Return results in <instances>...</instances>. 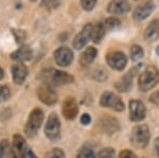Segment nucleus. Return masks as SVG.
<instances>
[{"label":"nucleus","mask_w":159,"mask_h":158,"mask_svg":"<svg viewBox=\"0 0 159 158\" xmlns=\"http://www.w3.org/2000/svg\"><path fill=\"white\" fill-rule=\"evenodd\" d=\"M39 79L43 81L45 85L48 86H61L73 82V76L67 72H64L56 69H47L42 71Z\"/></svg>","instance_id":"obj_1"},{"label":"nucleus","mask_w":159,"mask_h":158,"mask_svg":"<svg viewBox=\"0 0 159 158\" xmlns=\"http://www.w3.org/2000/svg\"><path fill=\"white\" fill-rule=\"evenodd\" d=\"M159 83V71L154 66H148L140 73L138 79V87L141 91L151 90Z\"/></svg>","instance_id":"obj_2"},{"label":"nucleus","mask_w":159,"mask_h":158,"mask_svg":"<svg viewBox=\"0 0 159 158\" xmlns=\"http://www.w3.org/2000/svg\"><path fill=\"white\" fill-rule=\"evenodd\" d=\"M130 142L136 147H145L150 141V129L147 124L135 126L130 132Z\"/></svg>","instance_id":"obj_3"},{"label":"nucleus","mask_w":159,"mask_h":158,"mask_svg":"<svg viewBox=\"0 0 159 158\" xmlns=\"http://www.w3.org/2000/svg\"><path fill=\"white\" fill-rule=\"evenodd\" d=\"M43 121V113L42 109L34 108L29 115L25 126V133L28 137H34L37 134L39 127L42 126Z\"/></svg>","instance_id":"obj_4"},{"label":"nucleus","mask_w":159,"mask_h":158,"mask_svg":"<svg viewBox=\"0 0 159 158\" xmlns=\"http://www.w3.org/2000/svg\"><path fill=\"white\" fill-rule=\"evenodd\" d=\"M45 134L50 140L56 141L60 138L61 135V122L57 115L52 113L47 120V124L45 126Z\"/></svg>","instance_id":"obj_5"},{"label":"nucleus","mask_w":159,"mask_h":158,"mask_svg":"<svg viewBox=\"0 0 159 158\" xmlns=\"http://www.w3.org/2000/svg\"><path fill=\"white\" fill-rule=\"evenodd\" d=\"M100 104L103 107H109L117 111H124V103L121 100V98L110 91H105L102 95L101 99H100Z\"/></svg>","instance_id":"obj_6"},{"label":"nucleus","mask_w":159,"mask_h":158,"mask_svg":"<svg viewBox=\"0 0 159 158\" xmlns=\"http://www.w3.org/2000/svg\"><path fill=\"white\" fill-rule=\"evenodd\" d=\"M93 27L92 24H87L84 25V28L82 29V31L74 37L73 39V48H75L76 50H81L82 48H84L87 45V43L90 39H92V32H93Z\"/></svg>","instance_id":"obj_7"},{"label":"nucleus","mask_w":159,"mask_h":158,"mask_svg":"<svg viewBox=\"0 0 159 158\" xmlns=\"http://www.w3.org/2000/svg\"><path fill=\"white\" fill-rule=\"evenodd\" d=\"M106 62L110 68L118 71H121L125 68L127 64V57L124 53L116 51V52H110L106 56Z\"/></svg>","instance_id":"obj_8"},{"label":"nucleus","mask_w":159,"mask_h":158,"mask_svg":"<svg viewBox=\"0 0 159 158\" xmlns=\"http://www.w3.org/2000/svg\"><path fill=\"white\" fill-rule=\"evenodd\" d=\"M37 97L46 105H53L57 101V95L53 87L45 85V84L37 88Z\"/></svg>","instance_id":"obj_9"},{"label":"nucleus","mask_w":159,"mask_h":158,"mask_svg":"<svg viewBox=\"0 0 159 158\" xmlns=\"http://www.w3.org/2000/svg\"><path fill=\"white\" fill-rule=\"evenodd\" d=\"M147 108L144 104L139 100H132L129 102V119L133 122H139L145 118Z\"/></svg>","instance_id":"obj_10"},{"label":"nucleus","mask_w":159,"mask_h":158,"mask_svg":"<svg viewBox=\"0 0 159 158\" xmlns=\"http://www.w3.org/2000/svg\"><path fill=\"white\" fill-rule=\"evenodd\" d=\"M54 60L61 67H67L73 61V52L68 47H60L54 52Z\"/></svg>","instance_id":"obj_11"},{"label":"nucleus","mask_w":159,"mask_h":158,"mask_svg":"<svg viewBox=\"0 0 159 158\" xmlns=\"http://www.w3.org/2000/svg\"><path fill=\"white\" fill-rule=\"evenodd\" d=\"M156 6L153 3L152 1H148L144 4H141V6L136 7V10L133 13V17H134L135 21H142V20L147 19L152 13L155 11Z\"/></svg>","instance_id":"obj_12"},{"label":"nucleus","mask_w":159,"mask_h":158,"mask_svg":"<svg viewBox=\"0 0 159 158\" xmlns=\"http://www.w3.org/2000/svg\"><path fill=\"white\" fill-rule=\"evenodd\" d=\"M130 4L127 0H111L107 6V12L112 15H123L129 12Z\"/></svg>","instance_id":"obj_13"},{"label":"nucleus","mask_w":159,"mask_h":158,"mask_svg":"<svg viewBox=\"0 0 159 158\" xmlns=\"http://www.w3.org/2000/svg\"><path fill=\"white\" fill-rule=\"evenodd\" d=\"M79 113L78 103L74 100V98H67L61 106V114L68 120H73Z\"/></svg>","instance_id":"obj_14"},{"label":"nucleus","mask_w":159,"mask_h":158,"mask_svg":"<svg viewBox=\"0 0 159 158\" xmlns=\"http://www.w3.org/2000/svg\"><path fill=\"white\" fill-rule=\"evenodd\" d=\"M11 72L13 81L16 84H18V85H21L28 76V68L22 63L15 64V65L12 66Z\"/></svg>","instance_id":"obj_15"},{"label":"nucleus","mask_w":159,"mask_h":158,"mask_svg":"<svg viewBox=\"0 0 159 158\" xmlns=\"http://www.w3.org/2000/svg\"><path fill=\"white\" fill-rule=\"evenodd\" d=\"M135 76V70H129L125 75H123L118 82L115 84V87L120 93H125L129 91L130 87L133 86V79Z\"/></svg>","instance_id":"obj_16"},{"label":"nucleus","mask_w":159,"mask_h":158,"mask_svg":"<svg viewBox=\"0 0 159 158\" xmlns=\"http://www.w3.org/2000/svg\"><path fill=\"white\" fill-rule=\"evenodd\" d=\"M32 55H33V52L31 50V48L29 46L27 45H24L17 49L15 52H13L11 54V58L14 60L15 62H19V63H22V62H27V61H30L32 58Z\"/></svg>","instance_id":"obj_17"},{"label":"nucleus","mask_w":159,"mask_h":158,"mask_svg":"<svg viewBox=\"0 0 159 158\" xmlns=\"http://www.w3.org/2000/svg\"><path fill=\"white\" fill-rule=\"evenodd\" d=\"M144 38L148 42H155L159 38V20H154L147 27Z\"/></svg>","instance_id":"obj_18"},{"label":"nucleus","mask_w":159,"mask_h":158,"mask_svg":"<svg viewBox=\"0 0 159 158\" xmlns=\"http://www.w3.org/2000/svg\"><path fill=\"white\" fill-rule=\"evenodd\" d=\"M97 54H98V51L94 47H88L85 51H83L81 55H80L79 62L82 66H88L96 60Z\"/></svg>","instance_id":"obj_19"},{"label":"nucleus","mask_w":159,"mask_h":158,"mask_svg":"<svg viewBox=\"0 0 159 158\" xmlns=\"http://www.w3.org/2000/svg\"><path fill=\"white\" fill-rule=\"evenodd\" d=\"M101 126L105 132L112 134L119 129V122L111 117H104L103 119H101Z\"/></svg>","instance_id":"obj_20"},{"label":"nucleus","mask_w":159,"mask_h":158,"mask_svg":"<svg viewBox=\"0 0 159 158\" xmlns=\"http://www.w3.org/2000/svg\"><path fill=\"white\" fill-rule=\"evenodd\" d=\"M106 29H105L104 22H99L98 25H96L93 27V32H92V42L99 44L102 40V38L104 37Z\"/></svg>","instance_id":"obj_21"},{"label":"nucleus","mask_w":159,"mask_h":158,"mask_svg":"<svg viewBox=\"0 0 159 158\" xmlns=\"http://www.w3.org/2000/svg\"><path fill=\"white\" fill-rule=\"evenodd\" d=\"M129 54H130V58L136 62V61H139L144 56V51H143V49L140 47V46L134 45V46H132V48H130Z\"/></svg>","instance_id":"obj_22"},{"label":"nucleus","mask_w":159,"mask_h":158,"mask_svg":"<svg viewBox=\"0 0 159 158\" xmlns=\"http://www.w3.org/2000/svg\"><path fill=\"white\" fill-rule=\"evenodd\" d=\"M10 143L7 140H1L0 141V158H10Z\"/></svg>","instance_id":"obj_23"},{"label":"nucleus","mask_w":159,"mask_h":158,"mask_svg":"<svg viewBox=\"0 0 159 158\" xmlns=\"http://www.w3.org/2000/svg\"><path fill=\"white\" fill-rule=\"evenodd\" d=\"M104 25L106 31H110V30H114L120 25V20L115 18V17H109L104 21Z\"/></svg>","instance_id":"obj_24"},{"label":"nucleus","mask_w":159,"mask_h":158,"mask_svg":"<svg viewBox=\"0 0 159 158\" xmlns=\"http://www.w3.org/2000/svg\"><path fill=\"white\" fill-rule=\"evenodd\" d=\"M76 158H97V156L94 154L93 150L90 149V147H83L79 152Z\"/></svg>","instance_id":"obj_25"},{"label":"nucleus","mask_w":159,"mask_h":158,"mask_svg":"<svg viewBox=\"0 0 159 158\" xmlns=\"http://www.w3.org/2000/svg\"><path fill=\"white\" fill-rule=\"evenodd\" d=\"M97 158H116V153L111 147H107V149L101 150Z\"/></svg>","instance_id":"obj_26"},{"label":"nucleus","mask_w":159,"mask_h":158,"mask_svg":"<svg viewBox=\"0 0 159 158\" xmlns=\"http://www.w3.org/2000/svg\"><path fill=\"white\" fill-rule=\"evenodd\" d=\"M43 158H65V154L61 149H53L48 152Z\"/></svg>","instance_id":"obj_27"},{"label":"nucleus","mask_w":159,"mask_h":158,"mask_svg":"<svg viewBox=\"0 0 159 158\" xmlns=\"http://www.w3.org/2000/svg\"><path fill=\"white\" fill-rule=\"evenodd\" d=\"M10 96H11V91H10L9 87L0 85V103L7 101L10 98Z\"/></svg>","instance_id":"obj_28"},{"label":"nucleus","mask_w":159,"mask_h":158,"mask_svg":"<svg viewBox=\"0 0 159 158\" xmlns=\"http://www.w3.org/2000/svg\"><path fill=\"white\" fill-rule=\"evenodd\" d=\"M81 6L85 11H91L97 4V0H80Z\"/></svg>","instance_id":"obj_29"},{"label":"nucleus","mask_w":159,"mask_h":158,"mask_svg":"<svg viewBox=\"0 0 159 158\" xmlns=\"http://www.w3.org/2000/svg\"><path fill=\"white\" fill-rule=\"evenodd\" d=\"M10 158H27V154L21 150L12 147L11 153H10Z\"/></svg>","instance_id":"obj_30"},{"label":"nucleus","mask_w":159,"mask_h":158,"mask_svg":"<svg viewBox=\"0 0 159 158\" xmlns=\"http://www.w3.org/2000/svg\"><path fill=\"white\" fill-rule=\"evenodd\" d=\"M119 158H138V157L135 155V153H133L129 150H124V151L120 153Z\"/></svg>","instance_id":"obj_31"},{"label":"nucleus","mask_w":159,"mask_h":158,"mask_svg":"<svg viewBox=\"0 0 159 158\" xmlns=\"http://www.w3.org/2000/svg\"><path fill=\"white\" fill-rule=\"evenodd\" d=\"M150 101L159 107V91H156V93H154L153 95L150 97Z\"/></svg>","instance_id":"obj_32"},{"label":"nucleus","mask_w":159,"mask_h":158,"mask_svg":"<svg viewBox=\"0 0 159 158\" xmlns=\"http://www.w3.org/2000/svg\"><path fill=\"white\" fill-rule=\"evenodd\" d=\"M91 121V118H90V115L88 114H84L83 116L81 117V122L82 124H84V125H87V124H89Z\"/></svg>","instance_id":"obj_33"},{"label":"nucleus","mask_w":159,"mask_h":158,"mask_svg":"<svg viewBox=\"0 0 159 158\" xmlns=\"http://www.w3.org/2000/svg\"><path fill=\"white\" fill-rule=\"evenodd\" d=\"M12 32L15 34V36H16V39H17V42L20 43V42H22V38H24L25 36H22V34H24V32H21V31H19V30H12Z\"/></svg>","instance_id":"obj_34"},{"label":"nucleus","mask_w":159,"mask_h":158,"mask_svg":"<svg viewBox=\"0 0 159 158\" xmlns=\"http://www.w3.org/2000/svg\"><path fill=\"white\" fill-rule=\"evenodd\" d=\"M155 149H156V152H157L158 157H159V137L156 138V140H155Z\"/></svg>","instance_id":"obj_35"},{"label":"nucleus","mask_w":159,"mask_h":158,"mask_svg":"<svg viewBox=\"0 0 159 158\" xmlns=\"http://www.w3.org/2000/svg\"><path fill=\"white\" fill-rule=\"evenodd\" d=\"M56 0H43V2H47L48 4L49 3H52V2H55Z\"/></svg>","instance_id":"obj_36"},{"label":"nucleus","mask_w":159,"mask_h":158,"mask_svg":"<svg viewBox=\"0 0 159 158\" xmlns=\"http://www.w3.org/2000/svg\"><path fill=\"white\" fill-rule=\"evenodd\" d=\"M2 78H3V70L0 68V80H1Z\"/></svg>","instance_id":"obj_37"},{"label":"nucleus","mask_w":159,"mask_h":158,"mask_svg":"<svg viewBox=\"0 0 159 158\" xmlns=\"http://www.w3.org/2000/svg\"><path fill=\"white\" fill-rule=\"evenodd\" d=\"M156 54H157L158 56H159V46L157 47V49H156Z\"/></svg>","instance_id":"obj_38"},{"label":"nucleus","mask_w":159,"mask_h":158,"mask_svg":"<svg viewBox=\"0 0 159 158\" xmlns=\"http://www.w3.org/2000/svg\"><path fill=\"white\" fill-rule=\"evenodd\" d=\"M31 1H36V0H31Z\"/></svg>","instance_id":"obj_39"}]
</instances>
